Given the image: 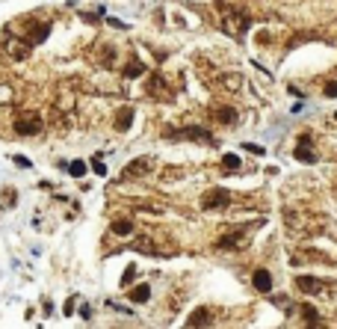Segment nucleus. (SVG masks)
Wrapping results in <instances>:
<instances>
[{"label":"nucleus","mask_w":337,"mask_h":329,"mask_svg":"<svg viewBox=\"0 0 337 329\" xmlns=\"http://www.w3.org/2000/svg\"><path fill=\"white\" fill-rule=\"evenodd\" d=\"M12 128H15L18 137H38L44 131V122L38 119V113H18Z\"/></svg>","instance_id":"obj_1"},{"label":"nucleus","mask_w":337,"mask_h":329,"mask_svg":"<svg viewBox=\"0 0 337 329\" xmlns=\"http://www.w3.org/2000/svg\"><path fill=\"white\" fill-rule=\"evenodd\" d=\"M166 137H169V140H201L204 145H213V134H210L207 128H184V131L166 128Z\"/></svg>","instance_id":"obj_2"},{"label":"nucleus","mask_w":337,"mask_h":329,"mask_svg":"<svg viewBox=\"0 0 337 329\" xmlns=\"http://www.w3.org/2000/svg\"><path fill=\"white\" fill-rule=\"evenodd\" d=\"M228 202H231V196H228V190H222V187H213V190H207V193L201 196V208H204V211L225 208Z\"/></svg>","instance_id":"obj_3"},{"label":"nucleus","mask_w":337,"mask_h":329,"mask_svg":"<svg viewBox=\"0 0 337 329\" xmlns=\"http://www.w3.org/2000/svg\"><path fill=\"white\" fill-rule=\"evenodd\" d=\"M30 47H33L30 39H9V42H6V53H9L12 59H27V56H30Z\"/></svg>","instance_id":"obj_4"},{"label":"nucleus","mask_w":337,"mask_h":329,"mask_svg":"<svg viewBox=\"0 0 337 329\" xmlns=\"http://www.w3.org/2000/svg\"><path fill=\"white\" fill-rule=\"evenodd\" d=\"M145 92H148L151 98H169V86H166V80H163V74H160V71H154V74L148 77Z\"/></svg>","instance_id":"obj_5"},{"label":"nucleus","mask_w":337,"mask_h":329,"mask_svg":"<svg viewBox=\"0 0 337 329\" xmlns=\"http://www.w3.org/2000/svg\"><path fill=\"white\" fill-rule=\"evenodd\" d=\"M246 243H249L246 232H231V235H222V237L216 240V249H240V246H246Z\"/></svg>","instance_id":"obj_6"},{"label":"nucleus","mask_w":337,"mask_h":329,"mask_svg":"<svg viewBox=\"0 0 337 329\" xmlns=\"http://www.w3.org/2000/svg\"><path fill=\"white\" fill-rule=\"evenodd\" d=\"M151 169V160L148 157H136V160H130V166L121 172V181H130V178H139V175H145Z\"/></svg>","instance_id":"obj_7"},{"label":"nucleus","mask_w":337,"mask_h":329,"mask_svg":"<svg viewBox=\"0 0 337 329\" xmlns=\"http://www.w3.org/2000/svg\"><path fill=\"white\" fill-rule=\"evenodd\" d=\"M323 285H326V282L317 279V276H299V279H296V288H299L302 294H323V291H326Z\"/></svg>","instance_id":"obj_8"},{"label":"nucleus","mask_w":337,"mask_h":329,"mask_svg":"<svg viewBox=\"0 0 337 329\" xmlns=\"http://www.w3.org/2000/svg\"><path fill=\"white\" fill-rule=\"evenodd\" d=\"M308 142H311V140H308V137H302L293 154H296V160H302V163H317V151H314V148H308Z\"/></svg>","instance_id":"obj_9"},{"label":"nucleus","mask_w":337,"mask_h":329,"mask_svg":"<svg viewBox=\"0 0 337 329\" xmlns=\"http://www.w3.org/2000/svg\"><path fill=\"white\" fill-rule=\"evenodd\" d=\"M252 285L258 288V291H263V294H269L272 291V273L269 270H255V276H252Z\"/></svg>","instance_id":"obj_10"},{"label":"nucleus","mask_w":337,"mask_h":329,"mask_svg":"<svg viewBox=\"0 0 337 329\" xmlns=\"http://www.w3.org/2000/svg\"><path fill=\"white\" fill-rule=\"evenodd\" d=\"M130 125H133V110L130 107H124V110H118L115 113V131H130Z\"/></svg>","instance_id":"obj_11"},{"label":"nucleus","mask_w":337,"mask_h":329,"mask_svg":"<svg viewBox=\"0 0 337 329\" xmlns=\"http://www.w3.org/2000/svg\"><path fill=\"white\" fill-rule=\"evenodd\" d=\"M210 324V309H195L192 315H189V327L192 329H201Z\"/></svg>","instance_id":"obj_12"},{"label":"nucleus","mask_w":337,"mask_h":329,"mask_svg":"<svg viewBox=\"0 0 337 329\" xmlns=\"http://www.w3.org/2000/svg\"><path fill=\"white\" fill-rule=\"evenodd\" d=\"M115 56H118V50H115L112 45H104V50H101V56H98V65L112 68V65H115Z\"/></svg>","instance_id":"obj_13"},{"label":"nucleus","mask_w":337,"mask_h":329,"mask_svg":"<svg viewBox=\"0 0 337 329\" xmlns=\"http://www.w3.org/2000/svg\"><path fill=\"white\" fill-rule=\"evenodd\" d=\"M213 116H216L222 125H234V122H237V110H234V107H216Z\"/></svg>","instance_id":"obj_14"},{"label":"nucleus","mask_w":337,"mask_h":329,"mask_svg":"<svg viewBox=\"0 0 337 329\" xmlns=\"http://www.w3.org/2000/svg\"><path fill=\"white\" fill-rule=\"evenodd\" d=\"M142 71H145V65H142L139 59H130V62H127V65L121 68V74H124V77H139Z\"/></svg>","instance_id":"obj_15"},{"label":"nucleus","mask_w":337,"mask_h":329,"mask_svg":"<svg viewBox=\"0 0 337 329\" xmlns=\"http://www.w3.org/2000/svg\"><path fill=\"white\" fill-rule=\"evenodd\" d=\"M240 166H243L240 154H225V157H222V169H225V172H237Z\"/></svg>","instance_id":"obj_16"},{"label":"nucleus","mask_w":337,"mask_h":329,"mask_svg":"<svg viewBox=\"0 0 337 329\" xmlns=\"http://www.w3.org/2000/svg\"><path fill=\"white\" fill-rule=\"evenodd\" d=\"M148 297H151V288H148V285H139V288L130 291V300H133V303H148Z\"/></svg>","instance_id":"obj_17"},{"label":"nucleus","mask_w":337,"mask_h":329,"mask_svg":"<svg viewBox=\"0 0 337 329\" xmlns=\"http://www.w3.org/2000/svg\"><path fill=\"white\" fill-rule=\"evenodd\" d=\"M47 33H50V24H38V27L33 30V36H30V42H33V45H38V42H44V39H47Z\"/></svg>","instance_id":"obj_18"},{"label":"nucleus","mask_w":337,"mask_h":329,"mask_svg":"<svg viewBox=\"0 0 337 329\" xmlns=\"http://www.w3.org/2000/svg\"><path fill=\"white\" fill-rule=\"evenodd\" d=\"M130 232H133V223H130V220H115V223H112V235L121 237V235H130Z\"/></svg>","instance_id":"obj_19"},{"label":"nucleus","mask_w":337,"mask_h":329,"mask_svg":"<svg viewBox=\"0 0 337 329\" xmlns=\"http://www.w3.org/2000/svg\"><path fill=\"white\" fill-rule=\"evenodd\" d=\"M68 175L83 178V175H86V163H83V160H71V163H68Z\"/></svg>","instance_id":"obj_20"},{"label":"nucleus","mask_w":337,"mask_h":329,"mask_svg":"<svg viewBox=\"0 0 337 329\" xmlns=\"http://www.w3.org/2000/svg\"><path fill=\"white\" fill-rule=\"evenodd\" d=\"M12 98H15L12 89L9 86H0V104H12Z\"/></svg>","instance_id":"obj_21"},{"label":"nucleus","mask_w":337,"mask_h":329,"mask_svg":"<svg viewBox=\"0 0 337 329\" xmlns=\"http://www.w3.org/2000/svg\"><path fill=\"white\" fill-rule=\"evenodd\" d=\"M12 163H18L21 169H30V166H33V163H30V157H24V154H15V157H12Z\"/></svg>","instance_id":"obj_22"},{"label":"nucleus","mask_w":337,"mask_h":329,"mask_svg":"<svg viewBox=\"0 0 337 329\" xmlns=\"http://www.w3.org/2000/svg\"><path fill=\"white\" fill-rule=\"evenodd\" d=\"M133 276H136V267L130 264V267L124 270V276H121V285H130V282H133Z\"/></svg>","instance_id":"obj_23"},{"label":"nucleus","mask_w":337,"mask_h":329,"mask_svg":"<svg viewBox=\"0 0 337 329\" xmlns=\"http://www.w3.org/2000/svg\"><path fill=\"white\" fill-rule=\"evenodd\" d=\"M92 169H95V172H98V175H107V166H104V163H101V160H98V157H95V160H92Z\"/></svg>","instance_id":"obj_24"},{"label":"nucleus","mask_w":337,"mask_h":329,"mask_svg":"<svg viewBox=\"0 0 337 329\" xmlns=\"http://www.w3.org/2000/svg\"><path fill=\"white\" fill-rule=\"evenodd\" d=\"M326 98H337V80H335V83H329V86H326Z\"/></svg>","instance_id":"obj_25"},{"label":"nucleus","mask_w":337,"mask_h":329,"mask_svg":"<svg viewBox=\"0 0 337 329\" xmlns=\"http://www.w3.org/2000/svg\"><path fill=\"white\" fill-rule=\"evenodd\" d=\"M107 24H110V27H115V30H124V27H127V24H121V21H118V18H110V21H107Z\"/></svg>","instance_id":"obj_26"},{"label":"nucleus","mask_w":337,"mask_h":329,"mask_svg":"<svg viewBox=\"0 0 337 329\" xmlns=\"http://www.w3.org/2000/svg\"><path fill=\"white\" fill-rule=\"evenodd\" d=\"M246 151H252V154H263V148H261V145H252V142H246Z\"/></svg>","instance_id":"obj_27"},{"label":"nucleus","mask_w":337,"mask_h":329,"mask_svg":"<svg viewBox=\"0 0 337 329\" xmlns=\"http://www.w3.org/2000/svg\"><path fill=\"white\" fill-rule=\"evenodd\" d=\"M308 329H326V327H320V321H311V327Z\"/></svg>","instance_id":"obj_28"},{"label":"nucleus","mask_w":337,"mask_h":329,"mask_svg":"<svg viewBox=\"0 0 337 329\" xmlns=\"http://www.w3.org/2000/svg\"><path fill=\"white\" fill-rule=\"evenodd\" d=\"M335 119H337V113H335Z\"/></svg>","instance_id":"obj_29"}]
</instances>
